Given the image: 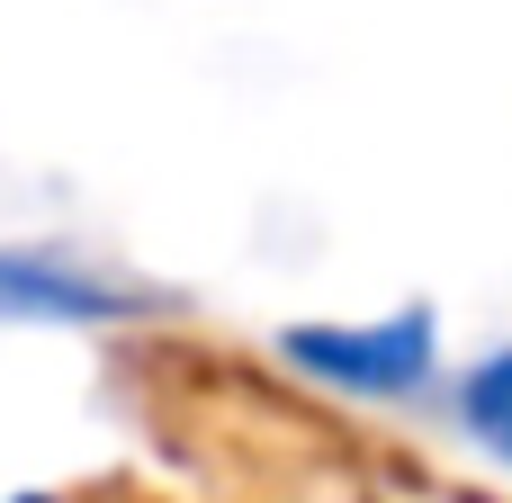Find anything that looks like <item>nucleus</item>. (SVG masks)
Segmentation results:
<instances>
[{"instance_id": "1", "label": "nucleus", "mask_w": 512, "mask_h": 503, "mask_svg": "<svg viewBox=\"0 0 512 503\" xmlns=\"http://www.w3.org/2000/svg\"><path fill=\"white\" fill-rule=\"evenodd\" d=\"M432 351H441V333L423 306H405L387 324H288L279 333V360L342 396H414L432 378Z\"/></svg>"}, {"instance_id": "2", "label": "nucleus", "mask_w": 512, "mask_h": 503, "mask_svg": "<svg viewBox=\"0 0 512 503\" xmlns=\"http://www.w3.org/2000/svg\"><path fill=\"white\" fill-rule=\"evenodd\" d=\"M0 315L9 324H117L135 315V288H108L45 252H0Z\"/></svg>"}, {"instance_id": "3", "label": "nucleus", "mask_w": 512, "mask_h": 503, "mask_svg": "<svg viewBox=\"0 0 512 503\" xmlns=\"http://www.w3.org/2000/svg\"><path fill=\"white\" fill-rule=\"evenodd\" d=\"M459 414H468V432H477L495 459H512V351H495V360H477V369H468Z\"/></svg>"}, {"instance_id": "4", "label": "nucleus", "mask_w": 512, "mask_h": 503, "mask_svg": "<svg viewBox=\"0 0 512 503\" xmlns=\"http://www.w3.org/2000/svg\"><path fill=\"white\" fill-rule=\"evenodd\" d=\"M18 503H54V495H18Z\"/></svg>"}]
</instances>
